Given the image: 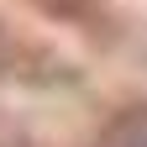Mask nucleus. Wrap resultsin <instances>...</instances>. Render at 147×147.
<instances>
[{
    "label": "nucleus",
    "instance_id": "obj_1",
    "mask_svg": "<svg viewBox=\"0 0 147 147\" xmlns=\"http://www.w3.org/2000/svg\"><path fill=\"white\" fill-rule=\"evenodd\" d=\"M100 147H147V105H137V110H121V116L105 126Z\"/></svg>",
    "mask_w": 147,
    "mask_h": 147
}]
</instances>
